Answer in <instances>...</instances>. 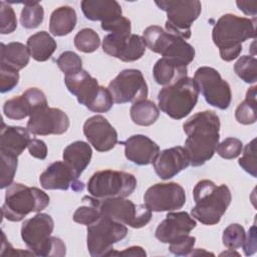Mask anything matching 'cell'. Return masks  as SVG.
Segmentation results:
<instances>
[{"label":"cell","mask_w":257,"mask_h":257,"mask_svg":"<svg viewBox=\"0 0 257 257\" xmlns=\"http://www.w3.org/2000/svg\"><path fill=\"white\" fill-rule=\"evenodd\" d=\"M117 255H125V256H146L147 253L142 247L139 246H133L130 248H126L123 251H111L109 256H117Z\"/></svg>","instance_id":"obj_49"},{"label":"cell","mask_w":257,"mask_h":257,"mask_svg":"<svg viewBox=\"0 0 257 257\" xmlns=\"http://www.w3.org/2000/svg\"><path fill=\"white\" fill-rule=\"evenodd\" d=\"M30 53L23 43L10 42L8 44L1 43V65H5L19 71L29 62Z\"/></svg>","instance_id":"obj_30"},{"label":"cell","mask_w":257,"mask_h":257,"mask_svg":"<svg viewBox=\"0 0 257 257\" xmlns=\"http://www.w3.org/2000/svg\"><path fill=\"white\" fill-rule=\"evenodd\" d=\"M101 28L110 33L124 34V35L132 34L131 33V31H132L131 21L123 16H120V17H118L112 21H109V22L101 23Z\"/></svg>","instance_id":"obj_44"},{"label":"cell","mask_w":257,"mask_h":257,"mask_svg":"<svg viewBox=\"0 0 257 257\" xmlns=\"http://www.w3.org/2000/svg\"><path fill=\"white\" fill-rule=\"evenodd\" d=\"M91 157V147L82 141L71 143L64 149L62 154L63 162L68 165L77 179L89 165Z\"/></svg>","instance_id":"obj_26"},{"label":"cell","mask_w":257,"mask_h":257,"mask_svg":"<svg viewBox=\"0 0 257 257\" xmlns=\"http://www.w3.org/2000/svg\"><path fill=\"white\" fill-rule=\"evenodd\" d=\"M228 250H229V252H224L221 255H237V256H239V254L237 252H234L232 249H228Z\"/></svg>","instance_id":"obj_52"},{"label":"cell","mask_w":257,"mask_h":257,"mask_svg":"<svg viewBox=\"0 0 257 257\" xmlns=\"http://www.w3.org/2000/svg\"><path fill=\"white\" fill-rule=\"evenodd\" d=\"M234 71L246 83L257 80V60L252 55H242L234 64Z\"/></svg>","instance_id":"obj_34"},{"label":"cell","mask_w":257,"mask_h":257,"mask_svg":"<svg viewBox=\"0 0 257 257\" xmlns=\"http://www.w3.org/2000/svg\"><path fill=\"white\" fill-rule=\"evenodd\" d=\"M120 144L124 146L125 158L139 166L153 164L160 154V147L145 135H134Z\"/></svg>","instance_id":"obj_23"},{"label":"cell","mask_w":257,"mask_h":257,"mask_svg":"<svg viewBox=\"0 0 257 257\" xmlns=\"http://www.w3.org/2000/svg\"><path fill=\"white\" fill-rule=\"evenodd\" d=\"M53 228L54 222L52 217L46 213L38 212L34 217L23 222L21 238L34 255L42 256Z\"/></svg>","instance_id":"obj_15"},{"label":"cell","mask_w":257,"mask_h":257,"mask_svg":"<svg viewBox=\"0 0 257 257\" xmlns=\"http://www.w3.org/2000/svg\"><path fill=\"white\" fill-rule=\"evenodd\" d=\"M64 82L68 91L76 96L77 101L89 110L106 112L111 108L113 99L108 88L99 85L96 78L84 69L65 75Z\"/></svg>","instance_id":"obj_5"},{"label":"cell","mask_w":257,"mask_h":257,"mask_svg":"<svg viewBox=\"0 0 257 257\" xmlns=\"http://www.w3.org/2000/svg\"><path fill=\"white\" fill-rule=\"evenodd\" d=\"M146 47L143 37L137 34L109 33L102 40V50L109 56L124 62H133L142 58Z\"/></svg>","instance_id":"obj_16"},{"label":"cell","mask_w":257,"mask_h":257,"mask_svg":"<svg viewBox=\"0 0 257 257\" xmlns=\"http://www.w3.org/2000/svg\"><path fill=\"white\" fill-rule=\"evenodd\" d=\"M196 238L193 236H186L185 238L179 240L178 242L172 243L169 246L171 253L177 256H189L194 249Z\"/></svg>","instance_id":"obj_45"},{"label":"cell","mask_w":257,"mask_h":257,"mask_svg":"<svg viewBox=\"0 0 257 257\" xmlns=\"http://www.w3.org/2000/svg\"><path fill=\"white\" fill-rule=\"evenodd\" d=\"M187 135L185 150L190 165L200 167L215 154L220 140V118L212 110H204L193 114L183 124Z\"/></svg>","instance_id":"obj_1"},{"label":"cell","mask_w":257,"mask_h":257,"mask_svg":"<svg viewBox=\"0 0 257 257\" xmlns=\"http://www.w3.org/2000/svg\"><path fill=\"white\" fill-rule=\"evenodd\" d=\"M69 127L67 114L56 107H44L29 116L26 128L35 136L62 135Z\"/></svg>","instance_id":"obj_17"},{"label":"cell","mask_w":257,"mask_h":257,"mask_svg":"<svg viewBox=\"0 0 257 257\" xmlns=\"http://www.w3.org/2000/svg\"><path fill=\"white\" fill-rule=\"evenodd\" d=\"M1 156V175L0 188H8L13 183V179L17 170V157L0 153Z\"/></svg>","instance_id":"obj_37"},{"label":"cell","mask_w":257,"mask_h":257,"mask_svg":"<svg viewBox=\"0 0 257 257\" xmlns=\"http://www.w3.org/2000/svg\"><path fill=\"white\" fill-rule=\"evenodd\" d=\"M127 228L124 224L100 216L94 223L87 226L86 244L92 257L109 256L113 244L125 238Z\"/></svg>","instance_id":"obj_11"},{"label":"cell","mask_w":257,"mask_h":257,"mask_svg":"<svg viewBox=\"0 0 257 257\" xmlns=\"http://www.w3.org/2000/svg\"><path fill=\"white\" fill-rule=\"evenodd\" d=\"M246 238V232L243 226L240 224L234 223L230 224L223 232V244L228 249L236 250L243 246V243Z\"/></svg>","instance_id":"obj_36"},{"label":"cell","mask_w":257,"mask_h":257,"mask_svg":"<svg viewBox=\"0 0 257 257\" xmlns=\"http://www.w3.org/2000/svg\"><path fill=\"white\" fill-rule=\"evenodd\" d=\"M30 56L39 62L48 60L54 51L56 50L57 44L54 38L46 31H39L31 35L27 39L26 44Z\"/></svg>","instance_id":"obj_28"},{"label":"cell","mask_w":257,"mask_h":257,"mask_svg":"<svg viewBox=\"0 0 257 257\" xmlns=\"http://www.w3.org/2000/svg\"><path fill=\"white\" fill-rule=\"evenodd\" d=\"M108 90L113 102L121 104L147 99L149 89L146 79L139 69H124L120 71L109 83Z\"/></svg>","instance_id":"obj_13"},{"label":"cell","mask_w":257,"mask_h":257,"mask_svg":"<svg viewBox=\"0 0 257 257\" xmlns=\"http://www.w3.org/2000/svg\"><path fill=\"white\" fill-rule=\"evenodd\" d=\"M156 5L167 12L166 31L184 40L191 37V26L200 16L201 2L198 0H161Z\"/></svg>","instance_id":"obj_10"},{"label":"cell","mask_w":257,"mask_h":257,"mask_svg":"<svg viewBox=\"0 0 257 257\" xmlns=\"http://www.w3.org/2000/svg\"><path fill=\"white\" fill-rule=\"evenodd\" d=\"M193 197L192 217L208 226L220 222L232 200L230 189L225 184L217 186L210 180L199 181L194 187Z\"/></svg>","instance_id":"obj_3"},{"label":"cell","mask_w":257,"mask_h":257,"mask_svg":"<svg viewBox=\"0 0 257 257\" xmlns=\"http://www.w3.org/2000/svg\"><path fill=\"white\" fill-rule=\"evenodd\" d=\"M137 188L136 177L126 172L103 170L95 172L87 182L90 196L103 200L108 198H126Z\"/></svg>","instance_id":"obj_9"},{"label":"cell","mask_w":257,"mask_h":257,"mask_svg":"<svg viewBox=\"0 0 257 257\" xmlns=\"http://www.w3.org/2000/svg\"><path fill=\"white\" fill-rule=\"evenodd\" d=\"M256 88V85H253L247 90L245 99L237 106L235 110L236 120L241 124H252L257 119Z\"/></svg>","instance_id":"obj_32"},{"label":"cell","mask_w":257,"mask_h":257,"mask_svg":"<svg viewBox=\"0 0 257 257\" xmlns=\"http://www.w3.org/2000/svg\"><path fill=\"white\" fill-rule=\"evenodd\" d=\"M48 205L49 196L42 190L13 183L6 190L2 216L8 221L19 222L29 213L41 212Z\"/></svg>","instance_id":"obj_4"},{"label":"cell","mask_w":257,"mask_h":257,"mask_svg":"<svg viewBox=\"0 0 257 257\" xmlns=\"http://www.w3.org/2000/svg\"><path fill=\"white\" fill-rule=\"evenodd\" d=\"M17 27V19L13 8L5 1L0 2V32L12 33Z\"/></svg>","instance_id":"obj_41"},{"label":"cell","mask_w":257,"mask_h":257,"mask_svg":"<svg viewBox=\"0 0 257 257\" xmlns=\"http://www.w3.org/2000/svg\"><path fill=\"white\" fill-rule=\"evenodd\" d=\"M28 152L29 154L38 160H44L47 156V146L45 143L38 139L30 140L28 144Z\"/></svg>","instance_id":"obj_47"},{"label":"cell","mask_w":257,"mask_h":257,"mask_svg":"<svg viewBox=\"0 0 257 257\" xmlns=\"http://www.w3.org/2000/svg\"><path fill=\"white\" fill-rule=\"evenodd\" d=\"M242 247H243V250H244V253L246 256L253 255L256 252V226H255V224L249 229Z\"/></svg>","instance_id":"obj_48"},{"label":"cell","mask_w":257,"mask_h":257,"mask_svg":"<svg viewBox=\"0 0 257 257\" xmlns=\"http://www.w3.org/2000/svg\"><path fill=\"white\" fill-rule=\"evenodd\" d=\"M75 47L84 53L94 52L100 45L99 35L91 28H83L74 36Z\"/></svg>","instance_id":"obj_35"},{"label":"cell","mask_w":257,"mask_h":257,"mask_svg":"<svg viewBox=\"0 0 257 257\" xmlns=\"http://www.w3.org/2000/svg\"><path fill=\"white\" fill-rule=\"evenodd\" d=\"M132 120L142 126L152 125L160 116L159 107L152 100L144 99L134 102L130 109Z\"/></svg>","instance_id":"obj_31"},{"label":"cell","mask_w":257,"mask_h":257,"mask_svg":"<svg viewBox=\"0 0 257 257\" xmlns=\"http://www.w3.org/2000/svg\"><path fill=\"white\" fill-rule=\"evenodd\" d=\"M7 249V251L6 252H4L3 254H2V256H4V255H17V254H33V252H31V251H20V250H13L14 248H12L11 247V245L9 244V242L6 240V236H5V234H4V232H2V244H1V251H3V250H6ZM34 255V254H33Z\"/></svg>","instance_id":"obj_51"},{"label":"cell","mask_w":257,"mask_h":257,"mask_svg":"<svg viewBox=\"0 0 257 257\" xmlns=\"http://www.w3.org/2000/svg\"><path fill=\"white\" fill-rule=\"evenodd\" d=\"M243 150L242 142L237 138H227L218 144L216 151L217 154L226 160H232L239 157Z\"/></svg>","instance_id":"obj_40"},{"label":"cell","mask_w":257,"mask_h":257,"mask_svg":"<svg viewBox=\"0 0 257 257\" xmlns=\"http://www.w3.org/2000/svg\"><path fill=\"white\" fill-rule=\"evenodd\" d=\"M66 253V247L60 238L51 236L46 244L42 256H57L62 257Z\"/></svg>","instance_id":"obj_46"},{"label":"cell","mask_w":257,"mask_h":257,"mask_svg":"<svg viewBox=\"0 0 257 257\" xmlns=\"http://www.w3.org/2000/svg\"><path fill=\"white\" fill-rule=\"evenodd\" d=\"M29 131L22 126H12L2 123L0 135V153L17 157L28 147Z\"/></svg>","instance_id":"obj_25"},{"label":"cell","mask_w":257,"mask_h":257,"mask_svg":"<svg viewBox=\"0 0 257 257\" xmlns=\"http://www.w3.org/2000/svg\"><path fill=\"white\" fill-rule=\"evenodd\" d=\"M256 139H253L248 143L244 150H242V157L239 159L238 163L241 168L250 174L253 178L257 177V168H256Z\"/></svg>","instance_id":"obj_39"},{"label":"cell","mask_w":257,"mask_h":257,"mask_svg":"<svg viewBox=\"0 0 257 257\" xmlns=\"http://www.w3.org/2000/svg\"><path fill=\"white\" fill-rule=\"evenodd\" d=\"M100 216L101 213L99 209L89 203L88 206H81L75 210L73 214V221L81 225L88 226L94 223Z\"/></svg>","instance_id":"obj_42"},{"label":"cell","mask_w":257,"mask_h":257,"mask_svg":"<svg viewBox=\"0 0 257 257\" xmlns=\"http://www.w3.org/2000/svg\"><path fill=\"white\" fill-rule=\"evenodd\" d=\"M196 220L187 212H169L156 229V238L162 243L172 244L190 235Z\"/></svg>","instance_id":"obj_19"},{"label":"cell","mask_w":257,"mask_h":257,"mask_svg":"<svg viewBox=\"0 0 257 257\" xmlns=\"http://www.w3.org/2000/svg\"><path fill=\"white\" fill-rule=\"evenodd\" d=\"M40 185L45 190H67L71 187L75 192L82 191L83 184L77 180L65 162L52 163L39 177Z\"/></svg>","instance_id":"obj_21"},{"label":"cell","mask_w":257,"mask_h":257,"mask_svg":"<svg viewBox=\"0 0 257 257\" xmlns=\"http://www.w3.org/2000/svg\"><path fill=\"white\" fill-rule=\"evenodd\" d=\"M146 46L163 57L188 66L195 57V48L183 38L165 31L161 26L152 25L143 32Z\"/></svg>","instance_id":"obj_8"},{"label":"cell","mask_w":257,"mask_h":257,"mask_svg":"<svg viewBox=\"0 0 257 257\" xmlns=\"http://www.w3.org/2000/svg\"><path fill=\"white\" fill-rule=\"evenodd\" d=\"M46 106L45 94L36 87H30L21 95L6 100L3 105V112L8 118L23 119Z\"/></svg>","instance_id":"obj_18"},{"label":"cell","mask_w":257,"mask_h":257,"mask_svg":"<svg viewBox=\"0 0 257 257\" xmlns=\"http://www.w3.org/2000/svg\"><path fill=\"white\" fill-rule=\"evenodd\" d=\"M193 79L208 104L222 110L229 107L232 99L231 87L218 70L209 66L199 67Z\"/></svg>","instance_id":"obj_12"},{"label":"cell","mask_w":257,"mask_h":257,"mask_svg":"<svg viewBox=\"0 0 257 257\" xmlns=\"http://www.w3.org/2000/svg\"><path fill=\"white\" fill-rule=\"evenodd\" d=\"M199 97L198 87L191 77H184L174 84L164 86L158 94V104L163 112L174 119L189 115Z\"/></svg>","instance_id":"obj_6"},{"label":"cell","mask_w":257,"mask_h":257,"mask_svg":"<svg viewBox=\"0 0 257 257\" xmlns=\"http://www.w3.org/2000/svg\"><path fill=\"white\" fill-rule=\"evenodd\" d=\"M187 66L162 57L154 65L153 75L157 83L168 86L187 76Z\"/></svg>","instance_id":"obj_27"},{"label":"cell","mask_w":257,"mask_h":257,"mask_svg":"<svg viewBox=\"0 0 257 257\" xmlns=\"http://www.w3.org/2000/svg\"><path fill=\"white\" fill-rule=\"evenodd\" d=\"M82 201L97 207L102 216L135 229L145 227L152 219V211L145 204L136 205L125 198L99 200L92 196H84Z\"/></svg>","instance_id":"obj_7"},{"label":"cell","mask_w":257,"mask_h":257,"mask_svg":"<svg viewBox=\"0 0 257 257\" xmlns=\"http://www.w3.org/2000/svg\"><path fill=\"white\" fill-rule=\"evenodd\" d=\"M156 174L162 180H169L190 166L189 156L183 147L166 149L153 162Z\"/></svg>","instance_id":"obj_22"},{"label":"cell","mask_w":257,"mask_h":257,"mask_svg":"<svg viewBox=\"0 0 257 257\" xmlns=\"http://www.w3.org/2000/svg\"><path fill=\"white\" fill-rule=\"evenodd\" d=\"M44 18L43 7L38 2H25L20 14V23L26 29L38 27Z\"/></svg>","instance_id":"obj_33"},{"label":"cell","mask_w":257,"mask_h":257,"mask_svg":"<svg viewBox=\"0 0 257 257\" xmlns=\"http://www.w3.org/2000/svg\"><path fill=\"white\" fill-rule=\"evenodd\" d=\"M256 37V18L250 19L235 14H224L216 22L212 31L214 44L224 61L236 59L242 51V43Z\"/></svg>","instance_id":"obj_2"},{"label":"cell","mask_w":257,"mask_h":257,"mask_svg":"<svg viewBox=\"0 0 257 257\" xmlns=\"http://www.w3.org/2000/svg\"><path fill=\"white\" fill-rule=\"evenodd\" d=\"M80 6L85 18L101 23L112 21L122 14L121 6L115 0H83Z\"/></svg>","instance_id":"obj_24"},{"label":"cell","mask_w":257,"mask_h":257,"mask_svg":"<svg viewBox=\"0 0 257 257\" xmlns=\"http://www.w3.org/2000/svg\"><path fill=\"white\" fill-rule=\"evenodd\" d=\"M236 4L244 14L256 16V1H236Z\"/></svg>","instance_id":"obj_50"},{"label":"cell","mask_w":257,"mask_h":257,"mask_svg":"<svg viewBox=\"0 0 257 257\" xmlns=\"http://www.w3.org/2000/svg\"><path fill=\"white\" fill-rule=\"evenodd\" d=\"M144 201L152 212H170L185 205L186 194L184 188L177 183H158L146 191Z\"/></svg>","instance_id":"obj_14"},{"label":"cell","mask_w":257,"mask_h":257,"mask_svg":"<svg viewBox=\"0 0 257 257\" xmlns=\"http://www.w3.org/2000/svg\"><path fill=\"white\" fill-rule=\"evenodd\" d=\"M77 23L75 10L70 6L56 8L50 15L49 31L54 36H65L72 32Z\"/></svg>","instance_id":"obj_29"},{"label":"cell","mask_w":257,"mask_h":257,"mask_svg":"<svg viewBox=\"0 0 257 257\" xmlns=\"http://www.w3.org/2000/svg\"><path fill=\"white\" fill-rule=\"evenodd\" d=\"M83 134L88 143L97 152H108L117 144V133L102 115L87 118L83 124Z\"/></svg>","instance_id":"obj_20"},{"label":"cell","mask_w":257,"mask_h":257,"mask_svg":"<svg viewBox=\"0 0 257 257\" xmlns=\"http://www.w3.org/2000/svg\"><path fill=\"white\" fill-rule=\"evenodd\" d=\"M19 81V73L17 70L0 65V91L2 93L12 90Z\"/></svg>","instance_id":"obj_43"},{"label":"cell","mask_w":257,"mask_h":257,"mask_svg":"<svg viewBox=\"0 0 257 257\" xmlns=\"http://www.w3.org/2000/svg\"><path fill=\"white\" fill-rule=\"evenodd\" d=\"M59 69L65 74H73L82 69V60L73 51H64L56 59Z\"/></svg>","instance_id":"obj_38"}]
</instances>
